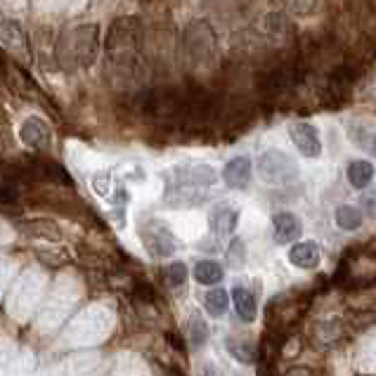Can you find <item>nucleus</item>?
<instances>
[{
	"instance_id": "33",
	"label": "nucleus",
	"mask_w": 376,
	"mask_h": 376,
	"mask_svg": "<svg viewBox=\"0 0 376 376\" xmlns=\"http://www.w3.org/2000/svg\"><path fill=\"white\" fill-rule=\"evenodd\" d=\"M204 376H213V374H211V369H208V367L204 369Z\"/></svg>"
},
{
	"instance_id": "5",
	"label": "nucleus",
	"mask_w": 376,
	"mask_h": 376,
	"mask_svg": "<svg viewBox=\"0 0 376 376\" xmlns=\"http://www.w3.org/2000/svg\"><path fill=\"white\" fill-rule=\"evenodd\" d=\"M81 294V286L76 282V277L71 272H62L55 279L50 296H47L45 306H40L38 318H36V329L38 331H52L57 329L69 315L71 306L76 303V298Z\"/></svg>"
},
{
	"instance_id": "27",
	"label": "nucleus",
	"mask_w": 376,
	"mask_h": 376,
	"mask_svg": "<svg viewBox=\"0 0 376 376\" xmlns=\"http://www.w3.org/2000/svg\"><path fill=\"white\" fill-rule=\"evenodd\" d=\"M282 3L296 17H308L320 10V0H282Z\"/></svg>"
},
{
	"instance_id": "29",
	"label": "nucleus",
	"mask_w": 376,
	"mask_h": 376,
	"mask_svg": "<svg viewBox=\"0 0 376 376\" xmlns=\"http://www.w3.org/2000/svg\"><path fill=\"white\" fill-rule=\"evenodd\" d=\"M12 240H15V230L0 218V246H8V244H12Z\"/></svg>"
},
{
	"instance_id": "17",
	"label": "nucleus",
	"mask_w": 376,
	"mask_h": 376,
	"mask_svg": "<svg viewBox=\"0 0 376 376\" xmlns=\"http://www.w3.org/2000/svg\"><path fill=\"white\" fill-rule=\"evenodd\" d=\"M0 45L10 52H19L22 57L29 55V43H26V36H24L22 26L15 22H0Z\"/></svg>"
},
{
	"instance_id": "11",
	"label": "nucleus",
	"mask_w": 376,
	"mask_h": 376,
	"mask_svg": "<svg viewBox=\"0 0 376 376\" xmlns=\"http://www.w3.org/2000/svg\"><path fill=\"white\" fill-rule=\"evenodd\" d=\"M291 140L298 152L308 159H318L322 154V140H320V133L313 123H306V121H296L291 123Z\"/></svg>"
},
{
	"instance_id": "13",
	"label": "nucleus",
	"mask_w": 376,
	"mask_h": 376,
	"mask_svg": "<svg viewBox=\"0 0 376 376\" xmlns=\"http://www.w3.org/2000/svg\"><path fill=\"white\" fill-rule=\"evenodd\" d=\"M294 83H296V74L291 67H277L258 76V88L263 93H270V95L289 91Z\"/></svg>"
},
{
	"instance_id": "6",
	"label": "nucleus",
	"mask_w": 376,
	"mask_h": 376,
	"mask_svg": "<svg viewBox=\"0 0 376 376\" xmlns=\"http://www.w3.org/2000/svg\"><path fill=\"white\" fill-rule=\"evenodd\" d=\"M218 55L216 31L204 19H196L187 26L182 36V59L192 69L211 67L213 59Z\"/></svg>"
},
{
	"instance_id": "19",
	"label": "nucleus",
	"mask_w": 376,
	"mask_h": 376,
	"mask_svg": "<svg viewBox=\"0 0 376 376\" xmlns=\"http://www.w3.org/2000/svg\"><path fill=\"white\" fill-rule=\"evenodd\" d=\"M232 303H235L237 315L244 322H253L256 315H258V301H256L253 291L244 289V286H235L232 289Z\"/></svg>"
},
{
	"instance_id": "4",
	"label": "nucleus",
	"mask_w": 376,
	"mask_h": 376,
	"mask_svg": "<svg viewBox=\"0 0 376 376\" xmlns=\"http://www.w3.org/2000/svg\"><path fill=\"white\" fill-rule=\"evenodd\" d=\"M45 286H47V274L40 270L38 265L26 267L17 282L12 284L10 298H8V313L12 320L17 322H29L31 315L38 308L40 298L45 294Z\"/></svg>"
},
{
	"instance_id": "1",
	"label": "nucleus",
	"mask_w": 376,
	"mask_h": 376,
	"mask_svg": "<svg viewBox=\"0 0 376 376\" xmlns=\"http://www.w3.org/2000/svg\"><path fill=\"white\" fill-rule=\"evenodd\" d=\"M145 26L137 17H118L107 33V59L116 74L128 79L145 76Z\"/></svg>"
},
{
	"instance_id": "7",
	"label": "nucleus",
	"mask_w": 376,
	"mask_h": 376,
	"mask_svg": "<svg viewBox=\"0 0 376 376\" xmlns=\"http://www.w3.org/2000/svg\"><path fill=\"white\" fill-rule=\"evenodd\" d=\"M109 331V315L102 310H86L71 322V327L64 334V345H91L102 341Z\"/></svg>"
},
{
	"instance_id": "24",
	"label": "nucleus",
	"mask_w": 376,
	"mask_h": 376,
	"mask_svg": "<svg viewBox=\"0 0 376 376\" xmlns=\"http://www.w3.org/2000/svg\"><path fill=\"white\" fill-rule=\"evenodd\" d=\"M204 306H206V313L211 315V318H223L225 310L230 308L228 291H225V289H211V291H206Z\"/></svg>"
},
{
	"instance_id": "20",
	"label": "nucleus",
	"mask_w": 376,
	"mask_h": 376,
	"mask_svg": "<svg viewBox=\"0 0 376 376\" xmlns=\"http://www.w3.org/2000/svg\"><path fill=\"white\" fill-rule=\"evenodd\" d=\"M374 180V166L365 159H357L348 166V182L355 189H365Z\"/></svg>"
},
{
	"instance_id": "9",
	"label": "nucleus",
	"mask_w": 376,
	"mask_h": 376,
	"mask_svg": "<svg viewBox=\"0 0 376 376\" xmlns=\"http://www.w3.org/2000/svg\"><path fill=\"white\" fill-rule=\"evenodd\" d=\"M0 369L5 376H31L33 357L29 350L17 348L10 338H0Z\"/></svg>"
},
{
	"instance_id": "2",
	"label": "nucleus",
	"mask_w": 376,
	"mask_h": 376,
	"mask_svg": "<svg viewBox=\"0 0 376 376\" xmlns=\"http://www.w3.org/2000/svg\"><path fill=\"white\" fill-rule=\"evenodd\" d=\"M100 29L97 24H81L67 29L57 40V62L62 69L74 71L81 67H91L97 57Z\"/></svg>"
},
{
	"instance_id": "10",
	"label": "nucleus",
	"mask_w": 376,
	"mask_h": 376,
	"mask_svg": "<svg viewBox=\"0 0 376 376\" xmlns=\"http://www.w3.org/2000/svg\"><path fill=\"white\" fill-rule=\"evenodd\" d=\"M142 242L149 249L152 256H159V258H166V256H173L178 251V240L173 237V232L161 223H152L149 228H142Z\"/></svg>"
},
{
	"instance_id": "3",
	"label": "nucleus",
	"mask_w": 376,
	"mask_h": 376,
	"mask_svg": "<svg viewBox=\"0 0 376 376\" xmlns=\"http://www.w3.org/2000/svg\"><path fill=\"white\" fill-rule=\"evenodd\" d=\"M216 182V171L211 166H189V169H175L166 178V201L173 206H196L204 201L201 189Z\"/></svg>"
},
{
	"instance_id": "12",
	"label": "nucleus",
	"mask_w": 376,
	"mask_h": 376,
	"mask_svg": "<svg viewBox=\"0 0 376 376\" xmlns=\"http://www.w3.org/2000/svg\"><path fill=\"white\" fill-rule=\"evenodd\" d=\"M208 223H211L213 235L220 237V240H228L232 232L237 230V225H240V211L232 204H218L211 211Z\"/></svg>"
},
{
	"instance_id": "28",
	"label": "nucleus",
	"mask_w": 376,
	"mask_h": 376,
	"mask_svg": "<svg viewBox=\"0 0 376 376\" xmlns=\"http://www.w3.org/2000/svg\"><path fill=\"white\" fill-rule=\"evenodd\" d=\"M166 279H169L171 286H182L185 279H187V265L185 263H171L166 267Z\"/></svg>"
},
{
	"instance_id": "26",
	"label": "nucleus",
	"mask_w": 376,
	"mask_h": 376,
	"mask_svg": "<svg viewBox=\"0 0 376 376\" xmlns=\"http://www.w3.org/2000/svg\"><path fill=\"white\" fill-rule=\"evenodd\" d=\"M15 274H17V260L5 253H0V298H3L5 289L12 284Z\"/></svg>"
},
{
	"instance_id": "25",
	"label": "nucleus",
	"mask_w": 376,
	"mask_h": 376,
	"mask_svg": "<svg viewBox=\"0 0 376 376\" xmlns=\"http://www.w3.org/2000/svg\"><path fill=\"white\" fill-rule=\"evenodd\" d=\"M187 334H189V341H192L194 348H201L208 338V324L204 322L201 315H192L187 322Z\"/></svg>"
},
{
	"instance_id": "14",
	"label": "nucleus",
	"mask_w": 376,
	"mask_h": 376,
	"mask_svg": "<svg viewBox=\"0 0 376 376\" xmlns=\"http://www.w3.org/2000/svg\"><path fill=\"white\" fill-rule=\"evenodd\" d=\"M303 232V225L294 213L289 211H282L272 218V237L277 244H291L301 237Z\"/></svg>"
},
{
	"instance_id": "21",
	"label": "nucleus",
	"mask_w": 376,
	"mask_h": 376,
	"mask_svg": "<svg viewBox=\"0 0 376 376\" xmlns=\"http://www.w3.org/2000/svg\"><path fill=\"white\" fill-rule=\"evenodd\" d=\"M223 265L216 260H199L196 263V267H194V279L199 284H204V286H213V284H218L220 279H223Z\"/></svg>"
},
{
	"instance_id": "22",
	"label": "nucleus",
	"mask_w": 376,
	"mask_h": 376,
	"mask_svg": "<svg viewBox=\"0 0 376 376\" xmlns=\"http://www.w3.org/2000/svg\"><path fill=\"white\" fill-rule=\"evenodd\" d=\"M334 220H336V225L341 230L353 232V230H357L362 225V220H365V213H362L360 208H355V206L343 204V206L336 208V213H334Z\"/></svg>"
},
{
	"instance_id": "30",
	"label": "nucleus",
	"mask_w": 376,
	"mask_h": 376,
	"mask_svg": "<svg viewBox=\"0 0 376 376\" xmlns=\"http://www.w3.org/2000/svg\"><path fill=\"white\" fill-rule=\"evenodd\" d=\"M244 244H242V240H235L230 244V251H228V260L232 263V258L237 256V260H240V265H242V260H244Z\"/></svg>"
},
{
	"instance_id": "31",
	"label": "nucleus",
	"mask_w": 376,
	"mask_h": 376,
	"mask_svg": "<svg viewBox=\"0 0 376 376\" xmlns=\"http://www.w3.org/2000/svg\"><path fill=\"white\" fill-rule=\"evenodd\" d=\"M365 206L369 208V213L376 216V194H367L365 196Z\"/></svg>"
},
{
	"instance_id": "8",
	"label": "nucleus",
	"mask_w": 376,
	"mask_h": 376,
	"mask_svg": "<svg viewBox=\"0 0 376 376\" xmlns=\"http://www.w3.org/2000/svg\"><path fill=\"white\" fill-rule=\"evenodd\" d=\"M258 175L263 182L284 187V185H291L298 180V164L291 157H286L284 152L267 149L258 159Z\"/></svg>"
},
{
	"instance_id": "15",
	"label": "nucleus",
	"mask_w": 376,
	"mask_h": 376,
	"mask_svg": "<svg viewBox=\"0 0 376 376\" xmlns=\"http://www.w3.org/2000/svg\"><path fill=\"white\" fill-rule=\"evenodd\" d=\"M223 180L232 189H246L251 180V161L246 157H235L225 164Z\"/></svg>"
},
{
	"instance_id": "23",
	"label": "nucleus",
	"mask_w": 376,
	"mask_h": 376,
	"mask_svg": "<svg viewBox=\"0 0 376 376\" xmlns=\"http://www.w3.org/2000/svg\"><path fill=\"white\" fill-rule=\"evenodd\" d=\"M228 350L237 362H242V365H253V362H258V348L249 341L228 338Z\"/></svg>"
},
{
	"instance_id": "18",
	"label": "nucleus",
	"mask_w": 376,
	"mask_h": 376,
	"mask_svg": "<svg viewBox=\"0 0 376 376\" xmlns=\"http://www.w3.org/2000/svg\"><path fill=\"white\" fill-rule=\"evenodd\" d=\"M19 135H22L24 145L38 149V147H45L47 140H50V128H47V123L43 121V118L31 116V118H26V121L22 123Z\"/></svg>"
},
{
	"instance_id": "32",
	"label": "nucleus",
	"mask_w": 376,
	"mask_h": 376,
	"mask_svg": "<svg viewBox=\"0 0 376 376\" xmlns=\"http://www.w3.org/2000/svg\"><path fill=\"white\" fill-rule=\"evenodd\" d=\"M258 376H272V369H270V367H267V369H265V367H260Z\"/></svg>"
},
{
	"instance_id": "16",
	"label": "nucleus",
	"mask_w": 376,
	"mask_h": 376,
	"mask_svg": "<svg viewBox=\"0 0 376 376\" xmlns=\"http://www.w3.org/2000/svg\"><path fill=\"white\" fill-rule=\"evenodd\" d=\"M289 260L301 270H313V267L320 265V244L313 240L294 244L289 251Z\"/></svg>"
}]
</instances>
